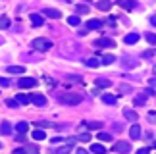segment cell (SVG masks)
Masks as SVG:
<instances>
[{"mask_svg":"<svg viewBox=\"0 0 156 154\" xmlns=\"http://www.w3.org/2000/svg\"><path fill=\"white\" fill-rule=\"evenodd\" d=\"M58 100L62 104H68V106H77L83 102V96L81 94H75V93H68V94H60Z\"/></svg>","mask_w":156,"mask_h":154,"instance_id":"cell-1","label":"cell"},{"mask_svg":"<svg viewBox=\"0 0 156 154\" xmlns=\"http://www.w3.org/2000/svg\"><path fill=\"white\" fill-rule=\"evenodd\" d=\"M33 48L39 50V52H46V50L52 48V43H50L48 39H44V37H39V39L33 40Z\"/></svg>","mask_w":156,"mask_h":154,"instance_id":"cell-2","label":"cell"},{"mask_svg":"<svg viewBox=\"0 0 156 154\" xmlns=\"http://www.w3.org/2000/svg\"><path fill=\"white\" fill-rule=\"evenodd\" d=\"M114 150H116L118 154H129L131 152V145L127 143V141H119V143L114 145Z\"/></svg>","mask_w":156,"mask_h":154,"instance_id":"cell-3","label":"cell"},{"mask_svg":"<svg viewBox=\"0 0 156 154\" xmlns=\"http://www.w3.org/2000/svg\"><path fill=\"white\" fill-rule=\"evenodd\" d=\"M94 46H98V48H116V43H114L112 39H106V37H100Z\"/></svg>","mask_w":156,"mask_h":154,"instance_id":"cell-4","label":"cell"},{"mask_svg":"<svg viewBox=\"0 0 156 154\" xmlns=\"http://www.w3.org/2000/svg\"><path fill=\"white\" fill-rule=\"evenodd\" d=\"M35 85H37V79H35V77H21L20 79V87L21 89H33Z\"/></svg>","mask_w":156,"mask_h":154,"instance_id":"cell-5","label":"cell"},{"mask_svg":"<svg viewBox=\"0 0 156 154\" xmlns=\"http://www.w3.org/2000/svg\"><path fill=\"white\" fill-rule=\"evenodd\" d=\"M31 102L35 104V106H44L46 104V98H44V94H31Z\"/></svg>","mask_w":156,"mask_h":154,"instance_id":"cell-6","label":"cell"},{"mask_svg":"<svg viewBox=\"0 0 156 154\" xmlns=\"http://www.w3.org/2000/svg\"><path fill=\"white\" fill-rule=\"evenodd\" d=\"M43 14H44V16H48V17H52V19H56V17H62V12L56 10V8H44V10H43Z\"/></svg>","mask_w":156,"mask_h":154,"instance_id":"cell-7","label":"cell"},{"mask_svg":"<svg viewBox=\"0 0 156 154\" xmlns=\"http://www.w3.org/2000/svg\"><path fill=\"white\" fill-rule=\"evenodd\" d=\"M29 17H31V23H33L35 27H43L44 25V19H43V16H41V14H31Z\"/></svg>","mask_w":156,"mask_h":154,"instance_id":"cell-8","label":"cell"},{"mask_svg":"<svg viewBox=\"0 0 156 154\" xmlns=\"http://www.w3.org/2000/svg\"><path fill=\"white\" fill-rule=\"evenodd\" d=\"M122 62H123V68H129V69L137 68V60H135V58H131V56H123Z\"/></svg>","mask_w":156,"mask_h":154,"instance_id":"cell-9","label":"cell"},{"mask_svg":"<svg viewBox=\"0 0 156 154\" xmlns=\"http://www.w3.org/2000/svg\"><path fill=\"white\" fill-rule=\"evenodd\" d=\"M123 116H125V120H129V121H137V117H139L135 110H129V108L123 110Z\"/></svg>","mask_w":156,"mask_h":154,"instance_id":"cell-10","label":"cell"},{"mask_svg":"<svg viewBox=\"0 0 156 154\" xmlns=\"http://www.w3.org/2000/svg\"><path fill=\"white\" fill-rule=\"evenodd\" d=\"M129 137L133 139V141H137L141 137V127L139 125H131V129H129Z\"/></svg>","mask_w":156,"mask_h":154,"instance_id":"cell-11","label":"cell"},{"mask_svg":"<svg viewBox=\"0 0 156 154\" xmlns=\"http://www.w3.org/2000/svg\"><path fill=\"white\" fill-rule=\"evenodd\" d=\"M125 44H135V43H139V35L137 33H129V35H125Z\"/></svg>","mask_w":156,"mask_h":154,"instance_id":"cell-12","label":"cell"},{"mask_svg":"<svg viewBox=\"0 0 156 154\" xmlns=\"http://www.w3.org/2000/svg\"><path fill=\"white\" fill-rule=\"evenodd\" d=\"M44 137H46L44 129H41V127H35V131H33V139H35V141H43Z\"/></svg>","mask_w":156,"mask_h":154,"instance_id":"cell-13","label":"cell"},{"mask_svg":"<svg viewBox=\"0 0 156 154\" xmlns=\"http://www.w3.org/2000/svg\"><path fill=\"white\" fill-rule=\"evenodd\" d=\"M91 152H94V154H106V146L94 143V145H91Z\"/></svg>","mask_w":156,"mask_h":154,"instance_id":"cell-14","label":"cell"},{"mask_svg":"<svg viewBox=\"0 0 156 154\" xmlns=\"http://www.w3.org/2000/svg\"><path fill=\"white\" fill-rule=\"evenodd\" d=\"M114 62H116V56H114V54H104L102 60H100L102 66H110V64H114Z\"/></svg>","mask_w":156,"mask_h":154,"instance_id":"cell-15","label":"cell"},{"mask_svg":"<svg viewBox=\"0 0 156 154\" xmlns=\"http://www.w3.org/2000/svg\"><path fill=\"white\" fill-rule=\"evenodd\" d=\"M94 83H97V87H102V89L112 87V81H110V79H104V77H98V79L94 81Z\"/></svg>","mask_w":156,"mask_h":154,"instance_id":"cell-16","label":"cell"},{"mask_svg":"<svg viewBox=\"0 0 156 154\" xmlns=\"http://www.w3.org/2000/svg\"><path fill=\"white\" fill-rule=\"evenodd\" d=\"M102 102L104 104H116L118 102V96H114V94H102Z\"/></svg>","mask_w":156,"mask_h":154,"instance_id":"cell-17","label":"cell"},{"mask_svg":"<svg viewBox=\"0 0 156 154\" xmlns=\"http://www.w3.org/2000/svg\"><path fill=\"white\" fill-rule=\"evenodd\" d=\"M118 4L122 6V8H125V10H133L135 8V2H133V0H118Z\"/></svg>","mask_w":156,"mask_h":154,"instance_id":"cell-18","label":"cell"},{"mask_svg":"<svg viewBox=\"0 0 156 154\" xmlns=\"http://www.w3.org/2000/svg\"><path fill=\"white\" fill-rule=\"evenodd\" d=\"M97 8L102 10V12H108L112 8V2H108V0H100V2H97Z\"/></svg>","mask_w":156,"mask_h":154,"instance_id":"cell-19","label":"cell"},{"mask_svg":"<svg viewBox=\"0 0 156 154\" xmlns=\"http://www.w3.org/2000/svg\"><path fill=\"white\" fill-rule=\"evenodd\" d=\"M102 27V21L100 19H89L87 21V29H100Z\"/></svg>","mask_w":156,"mask_h":154,"instance_id":"cell-20","label":"cell"},{"mask_svg":"<svg viewBox=\"0 0 156 154\" xmlns=\"http://www.w3.org/2000/svg\"><path fill=\"white\" fill-rule=\"evenodd\" d=\"M145 102H147V94H145V93H141L139 96L133 98V104H135V106H143Z\"/></svg>","mask_w":156,"mask_h":154,"instance_id":"cell-21","label":"cell"},{"mask_svg":"<svg viewBox=\"0 0 156 154\" xmlns=\"http://www.w3.org/2000/svg\"><path fill=\"white\" fill-rule=\"evenodd\" d=\"M0 133H2V135H10V133H12V125H10L6 120L2 121V125H0Z\"/></svg>","mask_w":156,"mask_h":154,"instance_id":"cell-22","label":"cell"},{"mask_svg":"<svg viewBox=\"0 0 156 154\" xmlns=\"http://www.w3.org/2000/svg\"><path fill=\"white\" fill-rule=\"evenodd\" d=\"M23 69H25L23 66H8L6 72H8V73H23Z\"/></svg>","mask_w":156,"mask_h":154,"instance_id":"cell-23","label":"cell"},{"mask_svg":"<svg viewBox=\"0 0 156 154\" xmlns=\"http://www.w3.org/2000/svg\"><path fill=\"white\" fill-rule=\"evenodd\" d=\"M17 102H20L21 106H25V104H29V102H31V96H27V94H17Z\"/></svg>","mask_w":156,"mask_h":154,"instance_id":"cell-24","label":"cell"},{"mask_svg":"<svg viewBox=\"0 0 156 154\" xmlns=\"http://www.w3.org/2000/svg\"><path fill=\"white\" fill-rule=\"evenodd\" d=\"M16 129H17L20 133H27V129H29V123H27V121H20V123L16 125Z\"/></svg>","mask_w":156,"mask_h":154,"instance_id":"cell-25","label":"cell"},{"mask_svg":"<svg viewBox=\"0 0 156 154\" xmlns=\"http://www.w3.org/2000/svg\"><path fill=\"white\" fill-rule=\"evenodd\" d=\"M23 152H25V154H39V149L35 145H27L25 149H23Z\"/></svg>","mask_w":156,"mask_h":154,"instance_id":"cell-26","label":"cell"},{"mask_svg":"<svg viewBox=\"0 0 156 154\" xmlns=\"http://www.w3.org/2000/svg\"><path fill=\"white\" fill-rule=\"evenodd\" d=\"M68 23H69V25H73V27H77V25L81 23V19H79L77 16H69V17H68Z\"/></svg>","mask_w":156,"mask_h":154,"instance_id":"cell-27","label":"cell"},{"mask_svg":"<svg viewBox=\"0 0 156 154\" xmlns=\"http://www.w3.org/2000/svg\"><path fill=\"white\" fill-rule=\"evenodd\" d=\"M145 39H147V43H148V44H156V33H147V35H145Z\"/></svg>","mask_w":156,"mask_h":154,"instance_id":"cell-28","label":"cell"},{"mask_svg":"<svg viewBox=\"0 0 156 154\" xmlns=\"http://www.w3.org/2000/svg\"><path fill=\"white\" fill-rule=\"evenodd\" d=\"M87 66L89 68H98L100 66V60H97V58H89V60H87Z\"/></svg>","mask_w":156,"mask_h":154,"instance_id":"cell-29","label":"cell"},{"mask_svg":"<svg viewBox=\"0 0 156 154\" xmlns=\"http://www.w3.org/2000/svg\"><path fill=\"white\" fill-rule=\"evenodd\" d=\"M85 127H89V129H100L102 123H100V121H89V123H85Z\"/></svg>","mask_w":156,"mask_h":154,"instance_id":"cell-30","label":"cell"},{"mask_svg":"<svg viewBox=\"0 0 156 154\" xmlns=\"http://www.w3.org/2000/svg\"><path fill=\"white\" fill-rule=\"evenodd\" d=\"M10 27V19L8 17H0V29H8Z\"/></svg>","mask_w":156,"mask_h":154,"instance_id":"cell-31","label":"cell"},{"mask_svg":"<svg viewBox=\"0 0 156 154\" xmlns=\"http://www.w3.org/2000/svg\"><path fill=\"white\" fill-rule=\"evenodd\" d=\"M69 150H71V145H66V146H62V149H58L56 154H69Z\"/></svg>","mask_w":156,"mask_h":154,"instance_id":"cell-32","label":"cell"},{"mask_svg":"<svg viewBox=\"0 0 156 154\" xmlns=\"http://www.w3.org/2000/svg\"><path fill=\"white\" fill-rule=\"evenodd\" d=\"M77 12H79V14H89V6L87 4H79L77 6Z\"/></svg>","mask_w":156,"mask_h":154,"instance_id":"cell-33","label":"cell"},{"mask_svg":"<svg viewBox=\"0 0 156 154\" xmlns=\"http://www.w3.org/2000/svg\"><path fill=\"white\" fill-rule=\"evenodd\" d=\"M98 141H112L110 133H98Z\"/></svg>","mask_w":156,"mask_h":154,"instance_id":"cell-34","label":"cell"},{"mask_svg":"<svg viewBox=\"0 0 156 154\" xmlns=\"http://www.w3.org/2000/svg\"><path fill=\"white\" fill-rule=\"evenodd\" d=\"M77 141H83V143H87V141H91V135H89V133H81L79 137H77Z\"/></svg>","mask_w":156,"mask_h":154,"instance_id":"cell-35","label":"cell"},{"mask_svg":"<svg viewBox=\"0 0 156 154\" xmlns=\"http://www.w3.org/2000/svg\"><path fill=\"white\" fill-rule=\"evenodd\" d=\"M68 81H71V83H81L83 79H81L79 75H68Z\"/></svg>","mask_w":156,"mask_h":154,"instance_id":"cell-36","label":"cell"},{"mask_svg":"<svg viewBox=\"0 0 156 154\" xmlns=\"http://www.w3.org/2000/svg\"><path fill=\"white\" fill-rule=\"evenodd\" d=\"M131 91H133V89H131L129 85H119V93L125 94V93H131Z\"/></svg>","mask_w":156,"mask_h":154,"instance_id":"cell-37","label":"cell"},{"mask_svg":"<svg viewBox=\"0 0 156 154\" xmlns=\"http://www.w3.org/2000/svg\"><path fill=\"white\" fill-rule=\"evenodd\" d=\"M6 104H8L10 108H16V106L20 104V102H17V100H12V98H10V100H6Z\"/></svg>","mask_w":156,"mask_h":154,"instance_id":"cell-38","label":"cell"},{"mask_svg":"<svg viewBox=\"0 0 156 154\" xmlns=\"http://www.w3.org/2000/svg\"><path fill=\"white\" fill-rule=\"evenodd\" d=\"M154 56V50H145L143 52V58H152Z\"/></svg>","mask_w":156,"mask_h":154,"instance_id":"cell-39","label":"cell"},{"mask_svg":"<svg viewBox=\"0 0 156 154\" xmlns=\"http://www.w3.org/2000/svg\"><path fill=\"white\" fill-rule=\"evenodd\" d=\"M145 94H147V96H154L156 93H154V89L151 87V89H147V91H145Z\"/></svg>","mask_w":156,"mask_h":154,"instance_id":"cell-40","label":"cell"},{"mask_svg":"<svg viewBox=\"0 0 156 154\" xmlns=\"http://www.w3.org/2000/svg\"><path fill=\"white\" fill-rule=\"evenodd\" d=\"M148 85H151L152 89H156V77H152V79H148Z\"/></svg>","mask_w":156,"mask_h":154,"instance_id":"cell-41","label":"cell"},{"mask_svg":"<svg viewBox=\"0 0 156 154\" xmlns=\"http://www.w3.org/2000/svg\"><path fill=\"white\" fill-rule=\"evenodd\" d=\"M137 154H151V150H148V149H139Z\"/></svg>","mask_w":156,"mask_h":154,"instance_id":"cell-42","label":"cell"},{"mask_svg":"<svg viewBox=\"0 0 156 154\" xmlns=\"http://www.w3.org/2000/svg\"><path fill=\"white\" fill-rule=\"evenodd\" d=\"M0 85H2V87H8L10 85V79H0Z\"/></svg>","mask_w":156,"mask_h":154,"instance_id":"cell-43","label":"cell"},{"mask_svg":"<svg viewBox=\"0 0 156 154\" xmlns=\"http://www.w3.org/2000/svg\"><path fill=\"white\" fill-rule=\"evenodd\" d=\"M62 141H66V139H62V137H54L52 143H62Z\"/></svg>","mask_w":156,"mask_h":154,"instance_id":"cell-44","label":"cell"},{"mask_svg":"<svg viewBox=\"0 0 156 154\" xmlns=\"http://www.w3.org/2000/svg\"><path fill=\"white\" fill-rule=\"evenodd\" d=\"M77 154H89V152L85 149H77Z\"/></svg>","mask_w":156,"mask_h":154,"instance_id":"cell-45","label":"cell"},{"mask_svg":"<svg viewBox=\"0 0 156 154\" xmlns=\"http://www.w3.org/2000/svg\"><path fill=\"white\" fill-rule=\"evenodd\" d=\"M151 23H152V25L156 27V16H151Z\"/></svg>","mask_w":156,"mask_h":154,"instance_id":"cell-46","label":"cell"},{"mask_svg":"<svg viewBox=\"0 0 156 154\" xmlns=\"http://www.w3.org/2000/svg\"><path fill=\"white\" fill-rule=\"evenodd\" d=\"M14 154H25V152H23V149H17V150H14Z\"/></svg>","mask_w":156,"mask_h":154,"instance_id":"cell-47","label":"cell"},{"mask_svg":"<svg viewBox=\"0 0 156 154\" xmlns=\"http://www.w3.org/2000/svg\"><path fill=\"white\" fill-rule=\"evenodd\" d=\"M152 149H156V141H154V143H152Z\"/></svg>","mask_w":156,"mask_h":154,"instance_id":"cell-48","label":"cell"},{"mask_svg":"<svg viewBox=\"0 0 156 154\" xmlns=\"http://www.w3.org/2000/svg\"><path fill=\"white\" fill-rule=\"evenodd\" d=\"M152 72H154V75H156V66H154V68H152Z\"/></svg>","mask_w":156,"mask_h":154,"instance_id":"cell-49","label":"cell"},{"mask_svg":"<svg viewBox=\"0 0 156 154\" xmlns=\"http://www.w3.org/2000/svg\"><path fill=\"white\" fill-rule=\"evenodd\" d=\"M64 2H71V0H64Z\"/></svg>","mask_w":156,"mask_h":154,"instance_id":"cell-50","label":"cell"},{"mask_svg":"<svg viewBox=\"0 0 156 154\" xmlns=\"http://www.w3.org/2000/svg\"><path fill=\"white\" fill-rule=\"evenodd\" d=\"M87 2H93V0H87Z\"/></svg>","mask_w":156,"mask_h":154,"instance_id":"cell-51","label":"cell"},{"mask_svg":"<svg viewBox=\"0 0 156 154\" xmlns=\"http://www.w3.org/2000/svg\"><path fill=\"white\" fill-rule=\"evenodd\" d=\"M0 146H2V145H0Z\"/></svg>","mask_w":156,"mask_h":154,"instance_id":"cell-52","label":"cell"}]
</instances>
